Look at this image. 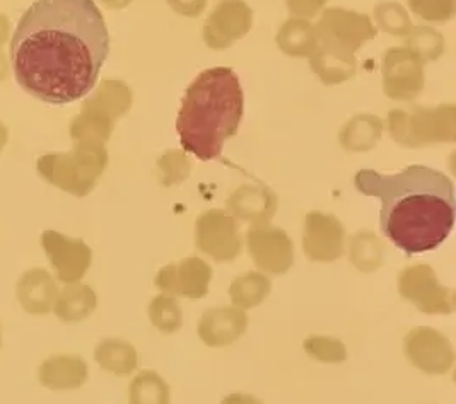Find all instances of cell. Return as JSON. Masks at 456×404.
Masks as SVG:
<instances>
[{
  "mask_svg": "<svg viewBox=\"0 0 456 404\" xmlns=\"http://www.w3.org/2000/svg\"><path fill=\"white\" fill-rule=\"evenodd\" d=\"M98 161L89 152L77 150L72 156L48 154L38 161V173L46 182L62 188L65 191L84 195L93 184V166Z\"/></svg>",
  "mask_w": 456,
  "mask_h": 404,
  "instance_id": "277c9868",
  "label": "cell"
},
{
  "mask_svg": "<svg viewBox=\"0 0 456 404\" xmlns=\"http://www.w3.org/2000/svg\"><path fill=\"white\" fill-rule=\"evenodd\" d=\"M354 184L361 195L381 200L379 230L407 258L439 249L453 232L455 184L437 169L422 164L395 174L361 169Z\"/></svg>",
  "mask_w": 456,
  "mask_h": 404,
  "instance_id": "7a4b0ae2",
  "label": "cell"
},
{
  "mask_svg": "<svg viewBox=\"0 0 456 404\" xmlns=\"http://www.w3.org/2000/svg\"><path fill=\"white\" fill-rule=\"evenodd\" d=\"M108 5H122L126 0H104Z\"/></svg>",
  "mask_w": 456,
  "mask_h": 404,
  "instance_id": "7c38bea8",
  "label": "cell"
},
{
  "mask_svg": "<svg viewBox=\"0 0 456 404\" xmlns=\"http://www.w3.org/2000/svg\"><path fill=\"white\" fill-rule=\"evenodd\" d=\"M42 244L50 263L59 271L61 280L70 282L83 275L89 264V251L84 244L70 241L55 230H46L42 236Z\"/></svg>",
  "mask_w": 456,
  "mask_h": 404,
  "instance_id": "5b68a950",
  "label": "cell"
},
{
  "mask_svg": "<svg viewBox=\"0 0 456 404\" xmlns=\"http://www.w3.org/2000/svg\"><path fill=\"white\" fill-rule=\"evenodd\" d=\"M18 301L28 314L43 316L48 314L57 301V287L48 271L35 268L22 273L16 287Z\"/></svg>",
  "mask_w": 456,
  "mask_h": 404,
  "instance_id": "8992f818",
  "label": "cell"
},
{
  "mask_svg": "<svg viewBox=\"0 0 456 404\" xmlns=\"http://www.w3.org/2000/svg\"><path fill=\"white\" fill-rule=\"evenodd\" d=\"M9 38V20L0 14V46Z\"/></svg>",
  "mask_w": 456,
  "mask_h": 404,
  "instance_id": "9c48e42d",
  "label": "cell"
},
{
  "mask_svg": "<svg viewBox=\"0 0 456 404\" xmlns=\"http://www.w3.org/2000/svg\"><path fill=\"white\" fill-rule=\"evenodd\" d=\"M93 295L87 288H67L61 295L55 312L65 321H77L93 309Z\"/></svg>",
  "mask_w": 456,
  "mask_h": 404,
  "instance_id": "ba28073f",
  "label": "cell"
},
{
  "mask_svg": "<svg viewBox=\"0 0 456 404\" xmlns=\"http://www.w3.org/2000/svg\"><path fill=\"white\" fill-rule=\"evenodd\" d=\"M0 346H2V329H0Z\"/></svg>",
  "mask_w": 456,
  "mask_h": 404,
  "instance_id": "4fadbf2b",
  "label": "cell"
},
{
  "mask_svg": "<svg viewBox=\"0 0 456 404\" xmlns=\"http://www.w3.org/2000/svg\"><path fill=\"white\" fill-rule=\"evenodd\" d=\"M108 55L110 33L94 0H37L11 40L18 84L55 106L87 96Z\"/></svg>",
  "mask_w": 456,
  "mask_h": 404,
  "instance_id": "6da1fadb",
  "label": "cell"
},
{
  "mask_svg": "<svg viewBox=\"0 0 456 404\" xmlns=\"http://www.w3.org/2000/svg\"><path fill=\"white\" fill-rule=\"evenodd\" d=\"M7 139H9V132H7L5 125L0 122V152H2V149L5 147V143H7Z\"/></svg>",
  "mask_w": 456,
  "mask_h": 404,
  "instance_id": "30bf717a",
  "label": "cell"
},
{
  "mask_svg": "<svg viewBox=\"0 0 456 404\" xmlns=\"http://www.w3.org/2000/svg\"><path fill=\"white\" fill-rule=\"evenodd\" d=\"M5 77H7V61H5L2 50H0V81H4Z\"/></svg>",
  "mask_w": 456,
  "mask_h": 404,
  "instance_id": "8fae6325",
  "label": "cell"
},
{
  "mask_svg": "<svg viewBox=\"0 0 456 404\" xmlns=\"http://www.w3.org/2000/svg\"><path fill=\"white\" fill-rule=\"evenodd\" d=\"M245 96L236 72L208 69L188 85L176 120L180 143L200 161L217 159L243 120Z\"/></svg>",
  "mask_w": 456,
  "mask_h": 404,
  "instance_id": "3957f363",
  "label": "cell"
},
{
  "mask_svg": "<svg viewBox=\"0 0 456 404\" xmlns=\"http://www.w3.org/2000/svg\"><path fill=\"white\" fill-rule=\"evenodd\" d=\"M38 377L42 385L50 389L76 387L84 379V365L74 359L53 357L42 364Z\"/></svg>",
  "mask_w": 456,
  "mask_h": 404,
  "instance_id": "52a82bcc",
  "label": "cell"
}]
</instances>
